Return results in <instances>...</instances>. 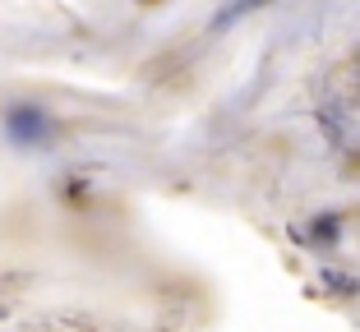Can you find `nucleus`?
<instances>
[{
    "label": "nucleus",
    "mask_w": 360,
    "mask_h": 332,
    "mask_svg": "<svg viewBox=\"0 0 360 332\" xmlns=\"http://www.w3.org/2000/svg\"><path fill=\"white\" fill-rule=\"evenodd\" d=\"M5 129H10V139L19 143V148H37V143L51 139V120L37 107H14L10 116H5Z\"/></svg>",
    "instance_id": "nucleus-1"
},
{
    "label": "nucleus",
    "mask_w": 360,
    "mask_h": 332,
    "mask_svg": "<svg viewBox=\"0 0 360 332\" xmlns=\"http://www.w3.org/2000/svg\"><path fill=\"white\" fill-rule=\"evenodd\" d=\"M264 5H273V0H231L217 19H212V28H231L236 19H245V14H255V10H264Z\"/></svg>",
    "instance_id": "nucleus-2"
},
{
    "label": "nucleus",
    "mask_w": 360,
    "mask_h": 332,
    "mask_svg": "<svg viewBox=\"0 0 360 332\" xmlns=\"http://www.w3.org/2000/svg\"><path fill=\"white\" fill-rule=\"evenodd\" d=\"M323 286H333V291H347V296H351V291H356V281H351V277H342V272H323Z\"/></svg>",
    "instance_id": "nucleus-3"
},
{
    "label": "nucleus",
    "mask_w": 360,
    "mask_h": 332,
    "mask_svg": "<svg viewBox=\"0 0 360 332\" xmlns=\"http://www.w3.org/2000/svg\"><path fill=\"white\" fill-rule=\"evenodd\" d=\"M314 236H319V240H333V236H338V217H319Z\"/></svg>",
    "instance_id": "nucleus-4"
}]
</instances>
